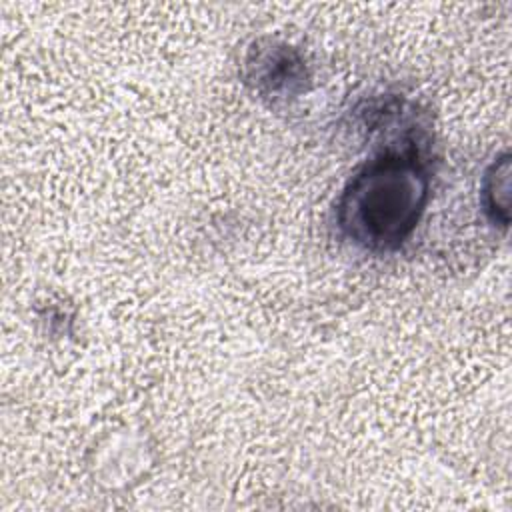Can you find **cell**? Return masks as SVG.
<instances>
[{
	"label": "cell",
	"instance_id": "1",
	"mask_svg": "<svg viewBox=\"0 0 512 512\" xmlns=\"http://www.w3.org/2000/svg\"><path fill=\"white\" fill-rule=\"evenodd\" d=\"M430 196V176L414 144L386 148L368 160L338 200V226L354 244L388 252L418 226Z\"/></svg>",
	"mask_w": 512,
	"mask_h": 512
},
{
	"label": "cell",
	"instance_id": "2",
	"mask_svg": "<svg viewBox=\"0 0 512 512\" xmlns=\"http://www.w3.org/2000/svg\"><path fill=\"white\" fill-rule=\"evenodd\" d=\"M246 82L264 98L286 100L308 88V68L302 54L286 42L260 38L244 60Z\"/></svg>",
	"mask_w": 512,
	"mask_h": 512
},
{
	"label": "cell",
	"instance_id": "3",
	"mask_svg": "<svg viewBox=\"0 0 512 512\" xmlns=\"http://www.w3.org/2000/svg\"><path fill=\"white\" fill-rule=\"evenodd\" d=\"M482 202L488 218L506 228L510 220V154L504 152L486 170L482 184Z\"/></svg>",
	"mask_w": 512,
	"mask_h": 512
}]
</instances>
